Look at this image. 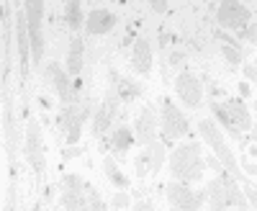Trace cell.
Returning a JSON list of instances; mask_svg holds the SVG:
<instances>
[{
	"mask_svg": "<svg viewBox=\"0 0 257 211\" xmlns=\"http://www.w3.org/2000/svg\"><path fill=\"white\" fill-rule=\"evenodd\" d=\"M198 132H201L203 142H206V144H211V150L216 152V157H219L221 167H224L226 173H231V178H242V183H252V178H244V175H242L239 162H237V157H234L231 147L226 144L224 134L219 132L216 121H211V119H201V121H198Z\"/></svg>",
	"mask_w": 257,
	"mask_h": 211,
	"instance_id": "cell-1",
	"label": "cell"
},
{
	"mask_svg": "<svg viewBox=\"0 0 257 211\" xmlns=\"http://www.w3.org/2000/svg\"><path fill=\"white\" fill-rule=\"evenodd\" d=\"M170 173L178 180L193 183L203 175V160H201V144H178L170 152Z\"/></svg>",
	"mask_w": 257,
	"mask_h": 211,
	"instance_id": "cell-2",
	"label": "cell"
},
{
	"mask_svg": "<svg viewBox=\"0 0 257 211\" xmlns=\"http://www.w3.org/2000/svg\"><path fill=\"white\" fill-rule=\"evenodd\" d=\"M29 18V39H31V59L41 62L44 54V34H41V18H44V0H26Z\"/></svg>",
	"mask_w": 257,
	"mask_h": 211,
	"instance_id": "cell-3",
	"label": "cell"
},
{
	"mask_svg": "<svg viewBox=\"0 0 257 211\" xmlns=\"http://www.w3.org/2000/svg\"><path fill=\"white\" fill-rule=\"evenodd\" d=\"M216 21L226 31H239L252 21V11L244 3H239V0H221V6L216 11Z\"/></svg>",
	"mask_w": 257,
	"mask_h": 211,
	"instance_id": "cell-4",
	"label": "cell"
},
{
	"mask_svg": "<svg viewBox=\"0 0 257 211\" xmlns=\"http://www.w3.org/2000/svg\"><path fill=\"white\" fill-rule=\"evenodd\" d=\"M160 124H162L165 139H170V142H175V139L188 134V121H185V116L178 111V106L170 98H165L162 106H160Z\"/></svg>",
	"mask_w": 257,
	"mask_h": 211,
	"instance_id": "cell-5",
	"label": "cell"
},
{
	"mask_svg": "<svg viewBox=\"0 0 257 211\" xmlns=\"http://www.w3.org/2000/svg\"><path fill=\"white\" fill-rule=\"evenodd\" d=\"M175 93L188 109H198L201 98H203V85L193 72H180L178 80H175Z\"/></svg>",
	"mask_w": 257,
	"mask_h": 211,
	"instance_id": "cell-6",
	"label": "cell"
},
{
	"mask_svg": "<svg viewBox=\"0 0 257 211\" xmlns=\"http://www.w3.org/2000/svg\"><path fill=\"white\" fill-rule=\"evenodd\" d=\"M26 160L34 167L36 178H41V173H44V147H41V129L36 121H31L26 129Z\"/></svg>",
	"mask_w": 257,
	"mask_h": 211,
	"instance_id": "cell-7",
	"label": "cell"
},
{
	"mask_svg": "<svg viewBox=\"0 0 257 211\" xmlns=\"http://www.w3.org/2000/svg\"><path fill=\"white\" fill-rule=\"evenodd\" d=\"M162 162H165V147H162L157 139L149 142V144H144L142 155L137 157V175H139V178H147L149 170L157 173L160 167H162Z\"/></svg>",
	"mask_w": 257,
	"mask_h": 211,
	"instance_id": "cell-8",
	"label": "cell"
},
{
	"mask_svg": "<svg viewBox=\"0 0 257 211\" xmlns=\"http://www.w3.org/2000/svg\"><path fill=\"white\" fill-rule=\"evenodd\" d=\"M201 201H203V196H196L188 185H180V183L167 185V203L173 208L193 211V208H201Z\"/></svg>",
	"mask_w": 257,
	"mask_h": 211,
	"instance_id": "cell-9",
	"label": "cell"
},
{
	"mask_svg": "<svg viewBox=\"0 0 257 211\" xmlns=\"http://www.w3.org/2000/svg\"><path fill=\"white\" fill-rule=\"evenodd\" d=\"M116 24H118L116 13L105 11V8H95V11L88 13V18H85V29H88V34H93V36H100V34L113 31Z\"/></svg>",
	"mask_w": 257,
	"mask_h": 211,
	"instance_id": "cell-10",
	"label": "cell"
},
{
	"mask_svg": "<svg viewBox=\"0 0 257 211\" xmlns=\"http://www.w3.org/2000/svg\"><path fill=\"white\" fill-rule=\"evenodd\" d=\"M29 18L24 11L16 13V44H18V57H21V70H24V75H29Z\"/></svg>",
	"mask_w": 257,
	"mask_h": 211,
	"instance_id": "cell-11",
	"label": "cell"
},
{
	"mask_svg": "<svg viewBox=\"0 0 257 211\" xmlns=\"http://www.w3.org/2000/svg\"><path fill=\"white\" fill-rule=\"evenodd\" d=\"M155 134H157V114L152 106H144L137 116V139L139 144H149L155 142Z\"/></svg>",
	"mask_w": 257,
	"mask_h": 211,
	"instance_id": "cell-12",
	"label": "cell"
},
{
	"mask_svg": "<svg viewBox=\"0 0 257 211\" xmlns=\"http://www.w3.org/2000/svg\"><path fill=\"white\" fill-rule=\"evenodd\" d=\"M118 93H116V88L105 95V100H103V106L98 109V114H95V134H103L105 129H108V124L113 121V116H116V109H118Z\"/></svg>",
	"mask_w": 257,
	"mask_h": 211,
	"instance_id": "cell-13",
	"label": "cell"
},
{
	"mask_svg": "<svg viewBox=\"0 0 257 211\" xmlns=\"http://www.w3.org/2000/svg\"><path fill=\"white\" fill-rule=\"evenodd\" d=\"M132 67H134V72H139V75H149V70H152V49H149V41H144V39L134 41Z\"/></svg>",
	"mask_w": 257,
	"mask_h": 211,
	"instance_id": "cell-14",
	"label": "cell"
},
{
	"mask_svg": "<svg viewBox=\"0 0 257 211\" xmlns=\"http://www.w3.org/2000/svg\"><path fill=\"white\" fill-rule=\"evenodd\" d=\"M224 111L229 114V119L234 121V126L237 129H244V132H249L252 129V116H249V109H247V103L244 100H226L224 103Z\"/></svg>",
	"mask_w": 257,
	"mask_h": 211,
	"instance_id": "cell-15",
	"label": "cell"
},
{
	"mask_svg": "<svg viewBox=\"0 0 257 211\" xmlns=\"http://www.w3.org/2000/svg\"><path fill=\"white\" fill-rule=\"evenodd\" d=\"M57 203H59V208H90L88 196H85V188H70V185H64V191H62Z\"/></svg>",
	"mask_w": 257,
	"mask_h": 211,
	"instance_id": "cell-16",
	"label": "cell"
},
{
	"mask_svg": "<svg viewBox=\"0 0 257 211\" xmlns=\"http://www.w3.org/2000/svg\"><path fill=\"white\" fill-rule=\"evenodd\" d=\"M203 198H208L213 208H226V175L211 180L208 188H206V193H203Z\"/></svg>",
	"mask_w": 257,
	"mask_h": 211,
	"instance_id": "cell-17",
	"label": "cell"
},
{
	"mask_svg": "<svg viewBox=\"0 0 257 211\" xmlns=\"http://www.w3.org/2000/svg\"><path fill=\"white\" fill-rule=\"evenodd\" d=\"M49 72L54 75V88H57V95H59V103L64 106H70V98H72V90H70V77L67 72H64L59 65H49Z\"/></svg>",
	"mask_w": 257,
	"mask_h": 211,
	"instance_id": "cell-18",
	"label": "cell"
},
{
	"mask_svg": "<svg viewBox=\"0 0 257 211\" xmlns=\"http://www.w3.org/2000/svg\"><path fill=\"white\" fill-rule=\"evenodd\" d=\"M64 116H67V126H70V132H67V144H75L80 139V124L85 121V116H88V111H77L75 106H64Z\"/></svg>",
	"mask_w": 257,
	"mask_h": 211,
	"instance_id": "cell-19",
	"label": "cell"
},
{
	"mask_svg": "<svg viewBox=\"0 0 257 211\" xmlns=\"http://www.w3.org/2000/svg\"><path fill=\"white\" fill-rule=\"evenodd\" d=\"M132 144H134V134L128 132V126H118V129L113 132V137H111V150L118 157H126L128 150H132Z\"/></svg>",
	"mask_w": 257,
	"mask_h": 211,
	"instance_id": "cell-20",
	"label": "cell"
},
{
	"mask_svg": "<svg viewBox=\"0 0 257 211\" xmlns=\"http://www.w3.org/2000/svg\"><path fill=\"white\" fill-rule=\"evenodd\" d=\"M82 49H85L82 39L75 36L70 44V54H67V72L70 75H80V70H82Z\"/></svg>",
	"mask_w": 257,
	"mask_h": 211,
	"instance_id": "cell-21",
	"label": "cell"
},
{
	"mask_svg": "<svg viewBox=\"0 0 257 211\" xmlns=\"http://www.w3.org/2000/svg\"><path fill=\"white\" fill-rule=\"evenodd\" d=\"M103 173H105V178H108L116 188H121V191H126V188H128V178L118 170V165H116L108 155L103 157Z\"/></svg>",
	"mask_w": 257,
	"mask_h": 211,
	"instance_id": "cell-22",
	"label": "cell"
},
{
	"mask_svg": "<svg viewBox=\"0 0 257 211\" xmlns=\"http://www.w3.org/2000/svg\"><path fill=\"white\" fill-rule=\"evenodd\" d=\"M116 93L121 100H134V98H139L142 88H139V82L128 80V77H116Z\"/></svg>",
	"mask_w": 257,
	"mask_h": 211,
	"instance_id": "cell-23",
	"label": "cell"
},
{
	"mask_svg": "<svg viewBox=\"0 0 257 211\" xmlns=\"http://www.w3.org/2000/svg\"><path fill=\"white\" fill-rule=\"evenodd\" d=\"M82 21H85V16H82V8H80V0H67V8H64V24L75 31V29L82 26Z\"/></svg>",
	"mask_w": 257,
	"mask_h": 211,
	"instance_id": "cell-24",
	"label": "cell"
},
{
	"mask_svg": "<svg viewBox=\"0 0 257 211\" xmlns=\"http://www.w3.org/2000/svg\"><path fill=\"white\" fill-rule=\"evenodd\" d=\"M249 208V203L239 196V191H237V183H234V178L231 175H226V208Z\"/></svg>",
	"mask_w": 257,
	"mask_h": 211,
	"instance_id": "cell-25",
	"label": "cell"
},
{
	"mask_svg": "<svg viewBox=\"0 0 257 211\" xmlns=\"http://www.w3.org/2000/svg\"><path fill=\"white\" fill-rule=\"evenodd\" d=\"M211 109H213V114H216V119L224 124V129H226L234 139H239V129L234 126V121H231V119H229V114L224 111V106H221V103H211Z\"/></svg>",
	"mask_w": 257,
	"mask_h": 211,
	"instance_id": "cell-26",
	"label": "cell"
},
{
	"mask_svg": "<svg viewBox=\"0 0 257 211\" xmlns=\"http://www.w3.org/2000/svg\"><path fill=\"white\" fill-rule=\"evenodd\" d=\"M85 196H88V206H90V208H98V211H100V208H108V203L100 201V196L90 188V183H85Z\"/></svg>",
	"mask_w": 257,
	"mask_h": 211,
	"instance_id": "cell-27",
	"label": "cell"
},
{
	"mask_svg": "<svg viewBox=\"0 0 257 211\" xmlns=\"http://www.w3.org/2000/svg\"><path fill=\"white\" fill-rule=\"evenodd\" d=\"M242 36H244V41H249L252 47L257 44V24L254 21H249L247 26H242Z\"/></svg>",
	"mask_w": 257,
	"mask_h": 211,
	"instance_id": "cell-28",
	"label": "cell"
},
{
	"mask_svg": "<svg viewBox=\"0 0 257 211\" xmlns=\"http://www.w3.org/2000/svg\"><path fill=\"white\" fill-rule=\"evenodd\" d=\"M132 206V198H128V193H118L111 198V208H128Z\"/></svg>",
	"mask_w": 257,
	"mask_h": 211,
	"instance_id": "cell-29",
	"label": "cell"
},
{
	"mask_svg": "<svg viewBox=\"0 0 257 211\" xmlns=\"http://www.w3.org/2000/svg\"><path fill=\"white\" fill-rule=\"evenodd\" d=\"M224 57L229 59V65H239V62H242L239 52H237V49H231V47H224Z\"/></svg>",
	"mask_w": 257,
	"mask_h": 211,
	"instance_id": "cell-30",
	"label": "cell"
},
{
	"mask_svg": "<svg viewBox=\"0 0 257 211\" xmlns=\"http://www.w3.org/2000/svg\"><path fill=\"white\" fill-rule=\"evenodd\" d=\"M244 77L249 82H257V67H254V62H244Z\"/></svg>",
	"mask_w": 257,
	"mask_h": 211,
	"instance_id": "cell-31",
	"label": "cell"
},
{
	"mask_svg": "<svg viewBox=\"0 0 257 211\" xmlns=\"http://www.w3.org/2000/svg\"><path fill=\"white\" fill-rule=\"evenodd\" d=\"M64 185H70V188H85V180L77 178V175H64Z\"/></svg>",
	"mask_w": 257,
	"mask_h": 211,
	"instance_id": "cell-32",
	"label": "cell"
},
{
	"mask_svg": "<svg viewBox=\"0 0 257 211\" xmlns=\"http://www.w3.org/2000/svg\"><path fill=\"white\" fill-rule=\"evenodd\" d=\"M152 8H155V11H160V13H162V11H165V8H167V6H165V3H162V0H152Z\"/></svg>",
	"mask_w": 257,
	"mask_h": 211,
	"instance_id": "cell-33",
	"label": "cell"
},
{
	"mask_svg": "<svg viewBox=\"0 0 257 211\" xmlns=\"http://www.w3.org/2000/svg\"><path fill=\"white\" fill-rule=\"evenodd\" d=\"M247 3H252V8H254V0H247Z\"/></svg>",
	"mask_w": 257,
	"mask_h": 211,
	"instance_id": "cell-34",
	"label": "cell"
}]
</instances>
